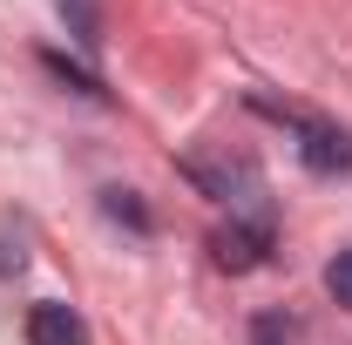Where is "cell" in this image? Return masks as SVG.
I'll return each mask as SVG.
<instances>
[{"label": "cell", "instance_id": "6da1fadb", "mask_svg": "<svg viewBox=\"0 0 352 345\" xmlns=\"http://www.w3.org/2000/svg\"><path fill=\"white\" fill-rule=\"evenodd\" d=\"M292 129H298V156H305L311 176H346L352 170V135L339 122H325V115H285Z\"/></svg>", "mask_w": 352, "mask_h": 345}, {"label": "cell", "instance_id": "7a4b0ae2", "mask_svg": "<svg viewBox=\"0 0 352 345\" xmlns=\"http://www.w3.org/2000/svg\"><path fill=\"white\" fill-rule=\"evenodd\" d=\"M264 251H271V216H251V223H223L217 237H210V258L223 264V271H258Z\"/></svg>", "mask_w": 352, "mask_h": 345}, {"label": "cell", "instance_id": "3957f363", "mask_svg": "<svg viewBox=\"0 0 352 345\" xmlns=\"http://www.w3.org/2000/svg\"><path fill=\"white\" fill-rule=\"evenodd\" d=\"M28 345H88V325L68 311V304H34L28 311Z\"/></svg>", "mask_w": 352, "mask_h": 345}, {"label": "cell", "instance_id": "277c9868", "mask_svg": "<svg viewBox=\"0 0 352 345\" xmlns=\"http://www.w3.org/2000/svg\"><path fill=\"white\" fill-rule=\"evenodd\" d=\"M54 7H61L68 34H75V41H82L88 54H95V47H102V14H95V0H54Z\"/></svg>", "mask_w": 352, "mask_h": 345}, {"label": "cell", "instance_id": "5b68a950", "mask_svg": "<svg viewBox=\"0 0 352 345\" xmlns=\"http://www.w3.org/2000/svg\"><path fill=\"white\" fill-rule=\"evenodd\" d=\"M102 210L116 223H129V230H149V210L135 203V190H102Z\"/></svg>", "mask_w": 352, "mask_h": 345}, {"label": "cell", "instance_id": "8992f818", "mask_svg": "<svg viewBox=\"0 0 352 345\" xmlns=\"http://www.w3.org/2000/svg\"><path fill=\"white\" fill-rule=\"evenodd\" d=\"M325 291H332V298L352 311V251H339V258L325 264Z\"/></svg>", "mask_w": 352, "mask_h": 345}, {"label": "cell", "instance_id": "52a82bcc", "mask_svg": "<svg viewBox=\"0 0 352 345\" xmlns=\"http://www.w3.org/2000/svg\"><path fill=\"white\" fill-rule=\"evenodd\" d=\"M41 61H47V75H61L68 88H82V95H102V88H95V75H82V68H68V54H41Z\"/></svg>", "mask_w": 352, "mask_h": 345}, {"label": "cell", "instance_id": "ba28073f", "mask_svg": "<svg viewBox=\"0 0 352 345\" xmlns=\"http://www.w3.org/2000/svg\"><path fill=\"white\" fill-rule=\"evenodd\" d=\"M258 345H285L278 339V318H258Z\"/></svg>", "mask_w": 352, "mask_h": 345}]
</instances>
